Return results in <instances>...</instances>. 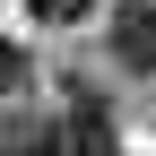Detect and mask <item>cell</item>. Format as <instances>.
<instances>
[{"label":"cell","instance_id":"277c9868","mask_svg":"<svg viewBox=\"0 0 156 156\" xmlns=\"http://www.w3.org/2000/svg\"><path fill=\"white\" fill-rule=\"evenodd\" d=\"M9 87H26V52H17V44H0V95H9Z\"/></svg>","mask_w":156,"mask_h":156},{"label":"cell","instance_id":"3957f363","mask_svg":"<svg viewBox=\"0 0 156 156\" xmlns=\"http://www.w3.org/2000/svg\"><path fill=\"white\" fill-rule=\"evenodd\" d=\"M87 9H95V0H35V17H44V26H78Z\"/></svg>","mask_w":156,"mask_h":156},{"label":"cell","instance_id":"7a4b0ae2","mask_svg":"<svg viewBox=\"0 0 156 156\" xmlns=\"http://www.w3.org/2000/svg\"><path fill=\"white\" fill-rule=\"evenodd\" d=\"M0 156H69V147H61V130H35V122H17L9 139H0Z\"/></svg>","mask_w":156,"mask_h":156},{"label":"cell","instance_id":"6da1fadb","mask_svg":"<svg viewBox=\"0 0 156 156\" xmlns=\"http://www.w3.org/2000/svg\"><path fill=\"white\" fill-rule=\"evenodd\" d=\"M113 61H122L130 78H156V9H113Z\"/></svg>","mask_w":156,"mask_h":156}]
</instances>
